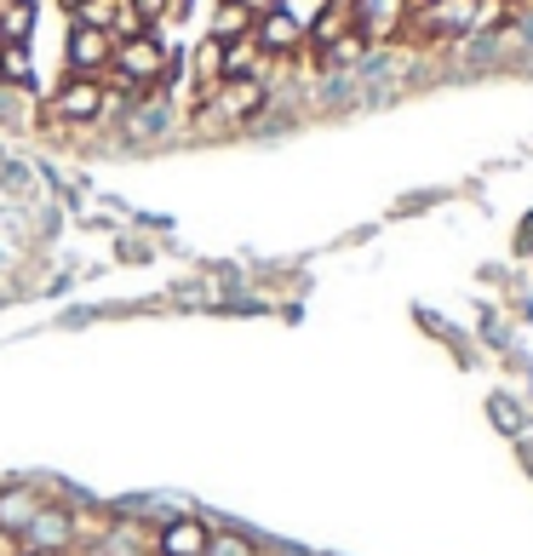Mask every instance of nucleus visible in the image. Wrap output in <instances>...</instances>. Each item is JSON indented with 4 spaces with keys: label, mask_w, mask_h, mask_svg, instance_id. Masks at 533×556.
<instances>
[{
    "label": "nucleus",
    "mask_w": 533,
    "mask_h": 556,
    "mask_svg": "<svg viewBox=\"0 0 533 556\" xmlns=\"http://www.w3.org/2000/svg\"><path fill=\"white\" fill-rule=\"evenodd\" d=\"M167 47L155 40V29H143V35H132V40H115V75L120 80H132V87H143V92H155L161 80H167Z\"/></svg>",
    "instance_id": "nucleus-1"
},
{
    "label": "nucleus",
    "mask_w": 533,
    "mask_h": 556,
    "mask_svg": "<svg viewBox=\"0 0 533 556\" xmlns=\"http://www.w3.org/2000/svg\"><path fill=\"white\" fill-rule=\"evenodd\" d=\"M110 104L104 75H64V87L52 92V115L58 121H98Z\"/></svg>",
    "instance_id": "nucleus-2"
},
{
    "label": "nucleus",
    "mask_w": 533,
    "mask_h": 556,
    "mask_svg": "<svg viewBox=\"0 0 533 556\" xmlns=\"http://www.w3.org/2000/svg\"><path fill=\"white\" fill-rule=\"evenodd\" d=\"M264 104H270L264 75H230V80H218V92H213V110L224 121H253V115H264Z\"/></svg>",
    "instance_id": "nucleus-3"
},
{
    "label": "nucleus",
    "mask_w": 533,
    "mask_h": 556,
    "mask_svg": "<svg viewBox=\"0 0 533 556\" xmlns=\"http://www.w3.org/2000/svg\"><path fill=\"white\" fill-rule=\"evenodd\" d=\"M253 47L264 52V58H299L304 47H310V35H304L293 17H287L281 7H270V12H258V24H253Z\"/></svg>",
    "instance_id": "nucleus-4"
},
{
    "label": "nucleus",
    "mask_w": 533,
    "mask_h": 556,
    "mask_svg": "<svg viewBox=\"0 0 533 556\" xmlns=\"http://www.w3.org/2000/svg\"><path fill=\"white\" fill-rule=\"evenodd\" d=\"M69 75H104L115 64V35L110 29H87V24H69Z\"/></svg>",
    "instance_id": "nucleus-5"
},
{
    "label": "nucleus",
    "mask_w": 533,
    "mask_h": 556,
    "mask_svg": "<svg viewBox=\"0 0 533 556\" xmlns=\"http://www.w3.org/2000/svg\"><path fill=\"white\" fill-rule=\"evenodd\" d=\"M24 545H35V551H69V545H75V517H69V505H58V500L40 505L35 522L24 528Z\"/></svg>",
    "instance_id": "nucleus-6"
},
{
    "label": "nucleus",
    "mask_w": 533,
    "mask_h": 556,
    "mask_svg": "<svg viewBox=\"0 0 533 556\" xmlns=\"http://www.w3.org/2000/svg\"><path fill=\"white\" fill-rule=\"evenodd\" d=\"M207 545H213V528L201 517H173L155 533V556H207Z\"/></svg>",
    "instance_id": "nucleus-7"
},
{
    "label": "nucleus",
    "mask_w": 533,
    "mask_h": 556,
    "mask_svg": "<svg viewBox=\"0 0 533 556\" xmlns=\"http://www.w3.org/2000/svg\"><path fill=\"white\" fill-rule=\"evenodd\" d=\"M40 505H47V493H35L29 482H0V528L24 533Z\"/></svg>",
    "instance_id": "nucleus-8"
},
{
    "label": "nucleus",
    "mask_w": 533,
    "mask_h": 556,
    "mask_svg": "<svg viewBox=\"0 0 533 556\" xmlns=\"http://www.w3.org/2000/svg\"><path fill=\"white\" fill-rule=\"evenodd\" d=\"M253 24H258V7H248V0H218L213 40H218V47H230V40H248Z\"/></svg>",
    "instance_id": "nucleus-9"
},
{
    "label": "nucleus",
    "mask_w": 533,
    "mask_h": 556,
    "mask_svg": "<svg viewBox=\"0 0 533 556\" xmlns=\"http://www.w3.org/2000/svg\"><path fill=\"white\" fill-rule=\"evenodd\" d=\"M35 29V0H7L0 7V47H29Z\"/></svg>",
    "instance_id": "nucleus-10"
},
{
    "label": "nucleus",
    "mask_w": 533,
    "mask_h": 556,
    "mask_svg": "<svg viewBox=\"0 0 533 556\" xmlns=\"http://www.w3.org/2000/svg\"><path fill=\"white\" fill-rule=\"evenodd\" d=\"M258 47H253V35L248 40H230V47H224V80L230 75H258Z\"/></svg>",
    "instance_id": "nucleus-11"
},
{
    "label": "nucleus",
    "mask_w": 533,
    "mask_h": 556,
    "mask_svg": "<svg viewBox=\"0 0 533 556\" xmlns=\"http://www.w3.org/2000/svg\"><path fill=\"white\" fill-rule=\"evenodd\" d=\"M0 80H12V87H29V80H35L29 47H0Z\"/></svg>",
    "instance_id": "nucleus-12"
},
{
    "label": "nucleus",
    "mask_w": 533,
    "mask_h": 556,
    "mask_svg": "<svg viewBox=\"0 0 533 556\" xmlns=\"http://www.w3.org/2000/svg\"><path fill=\"white\" fill-rule=\"evenodd\" d=\"M276 7H281L287 17H293V24H299L304 35H310V29L321 24V12H327V7H333V0H276Z\"/></svg>",
    "instance_id": "nucleus-13"
},
{
    "label": "nucleus",
    "mask_w": 533,
    "mask_h": 556,
    "mask_svg": "<svg viewBox=\"0 0 533 556\" xmlns=\"http://www.w3.org/2000/svg\"><path fill=\"white\" fill-rule=\"evenodd\" d=\"M207 556H258V545H253V540H241V533H213Z\"/></svg>",
    "instance_id": "nucleus-14"
},
{
    "label": "nucleus",
    "mask_w": 533,
    "mask_h": 556,
    "mask_svg": "<svg viewBox=\"0 0 533 556\" xmlns=\"http://www.w3.org/2000/svg\"><path fill=\"white\" fill-rule=\"evenodd\" d=\"M127 7H132V12H138L143 24H150V29L161 24V17H167V0H127Z\"/></svg>",
    "instance_id": "nucleus-15"
},
{
    "label": "nucleus",
    "mask_w": 533,
    "mask_h": 556,
    "mask_svg": "<svg viewBox=\"0 0 533 556\" xmlns=\"http://www.w3.org/2000/svg\"><path fill=\"white\" fill-rule=\"evenodd\" d=\"M0 556H24V533L0 528Z\"/></svg>",
    "instance_id": "nucleus-16"
},
{
    "label": "nucleus",
    "mask_w": 533,
    "mask_h": 556,
    "mask_svg": "<svg viewBox=\"0 0 533 556\" xmlns=\"http://www.w3.org/2000/svg\"><path fill=\"white\" fill-rule=\"evenodd\" d=\"M190 7L195 0H167V17H190Z\"/></svg>",
    "instance_id": "nucleus-17"
},
{
    "label": "nucleus",
    "mask_w": 533,
    "mask_h": 556,
    "mask_svg": "<svg viewBox=\"0 0 533 556\" xmlns=\"http://www.w3.org/2000/svg\"><path fill=\"white\" fill-rule=\"evenodd\" d=\"M24 556H69V551H35V545H24Z\"/></svg>",
    "instance_id": "nucleus-18"
},
{
    "label": "nucleus",
    "mask_w": 533,
    "mask_h": 556,
    "mask_svg": "<svg viewBox=\"0 0 533 556\" xmlns=\"http://www.w3.org/2000/svg\"><path fill=\"white\" fill-rule=\"evenodd\" d=\"M248 7H264V0H248Z\"/></svg>",
    "instance_id": "nucleus-19"
}]
</instances>
